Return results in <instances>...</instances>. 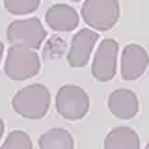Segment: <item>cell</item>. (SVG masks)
<instances>
[{
	"instance_id": "cell-5",
	"label": "cell",
	"mask_w": 149,
	"mask_h": 149,
	"mask_svg": "<svg viewBox=\"0 0 149 149\" xmlns=\"http://www.w3.org/2000/svg\"><path fill=\"white\" fill-rule=\"evenodd\" d=\"M6 37H8L9 45L28 47V49L37 50L47 39V30L43 28V24H41V21L37 17L17 19V21H13L8 26Z\"/></svg>"
},
{
	"instance_id": "cell-16",
	"label": "cell",
	"mask_w": 149,
	"mask_h": 149,
	"mask_svg": "<svg viewBox=\"0 0 149 149\" xmlns=\"http://www.w3.org/2000/svg\"><path fill=\"white\" fill-rule=\"evenodd\" d=\"M2 136H4V119L0 118V140H2Z\"/></svg>"
},
{
	"instance_id": "cell-18",
	"label": "cell",
	"mask_w": 149,
	"mask_h": 149,
	"mask_svg": "<svg viewBox=\"0 0 149 149\" xmlns=\"http://www.w3.org/2000/svg\"><path fill=\"white\" fill-rule=\"evenodd\" d=\"M146 147H147V149H149V142H147V146H146Z\"/></svg>"
},
{
	"instance_id": "cell-15",
	"label": "cell",
	"mask_w": 149,
	"mask_h": 149,
	"mask_svg": "<svg viewBox=\"0 0 149 149\" xmlns=\"http://www.w3.org/2000/svg\"><path fill=\"white\" fill-rule=\"evenodd\" d=\"M63 49H65V41L54 37V39H50V45H47L45 56H47V58H56V56H60L63 52Z\"/></svg>"
},
{
	"instance_id": "cell-9",
	"label": "cell",
	"mask_w": 149,
	"mask_h": 149,
	"mask_svg": "<svg viewBox=\"0 0 149 149\" xmlns=\"http://www.w3.org/2000/svg\"><path fill=\"white\" fill-rule=\"evenodd\" d=\"M108 110L112 112V116H116L119 119H132L140 112L138 95L132 90H127V88L114 90L108 95Z\"/></svg>"
},
{
	"instance_id": "cell-6",
	"label": "cell",
	"mask_w": 149,
	"mask_h": 149,
	"mask_svg": "<svg viewBox=\"0 0 149 149\" xmlns=\"http://www.w3.org/2000/svg\"><path fill=\"white\" fill-rule=\"evenodd\" d=\"M118 52L119 47L116 39H106L101 41V45L97 47V52L93 56L91 63V74L95 80L99 82H110L116 77V69H118Z\"/></svg>"
},
{
	"instance_id": "cell-14",
	"label": "cell",
	"mask_w": 149,
	"mask_h": 149,
	"mask_svg": "<svg viewBox=\"0 0 149 149\" xmlns=\"http://www.w3.org/2000/svg\"><path fill=\"white\" fill-rule=\"evenodd\" d=\"M32 140L24 130H11L4 140V149H32Z\"/></svg>"
},
{
	"instance_id": "cell-17",
	"label": "cell",
	"mask_w": 149,
	"mask_h": 149,
	"mask_svg": "<svg viewBox=\"0 0 149 149\" xmlns=\"http://www.w3.org/2000/svg\"><path fill=\"white\" fill-rule=\"evenodd\" d=\"M2 56H4V43L0 41V62H2Z\"/></svg>"
},
{
	"instance_id": "cell-11",
	"label": "cell",
	"mask_w": 149,
	"mask_h": 149,
	"mask_svg": "<svg viewBox=\"0 0 149 149\" xmlns=\"http://www.w3.org/2000/svg\"><path fill=\"white\" fill-rule=\"evenodd\" d=\"M106 149H138L140 136L130 127H114L104 138Z\"/></svg>"
},
{
	"instance_id": "cell-1",
	"label": "cell",
	"mask_w": 149,
	"mask_h": 149,
	"mask_svg": "<svg viewBox=\"0 0 149 149\" xmlns=\"http://www.w3.org/2000/svg\"><path fill=\"white\" fill-rule=\"evenodd\" d=\"M11 106L24 119H41L50 108V91L43 84H30L15 93Z\"/></svg>"
},
{
	"instance_id": "cell-7",
	"label": "cell",
	"mask_w": 149,
	"mask_h": 149,
	"mask_svg": "<svg viewBox=\"0 0 149 149\" xmlns=\"http://www.w3.org/2000/svg\"><path fill=\"white\" fill-rule=\"evenodd\" d=\"M99 41V34L93 28H84L78 30L73 36L71 45L67 50V63L71 67H84L90 62V56L93 52V47Z\"/></svg>"
},
{
	"instance_id": "cell-3",
	"label": "cell",
	"mask_w": 149,
	"mask_h": 149,
	"mask_svg": "<svg viewBox=\"0 0 149 149\" xmlns=\"http://www.w3.org/2000/svg\"><path fill=\"white\" fill-rule=\"evenodd\" d=\"M119 0H84L80 15L82 21L97 32L112 30L119 21Z\"/></svg>"
},
{
	"instance_id": "cell-13",
	"label": "cell",
	"mask_w": 149,
	"mask_h": 149,
	"mask_svg": "<svg viewBox=\"0 0 149 149\" xmlns=\"http://www.w3.org/2000/svg\"><path fill=\"white\" fill-rule=\"evenodd\" d=\"M41 0H4V8L11 15H28L39 8Z\"/></svg>"
},
{
	"instance_id": "cell-8",
	"label": "cell",
	"mask_w": 149,
	"mask_h": 149,
	"mask_svg": "<svg viewBox=\"0 0 149 149\" xmlns=\"http://www.w3.org/2000/svg\"><path fill=\"white\" fill-rule=\"evenodd\" d=\"M149 65V54L142 45L129 43L121 52V77L123 80H138Z\"/></svg>"
},
{
	"instance_id": "cell-2",
	"label": "cell",
	"mask_w": 149,
	"mask_h": 149,
	"mask_svg": "<svg viewBox=\"0 0 149 149\" xmlns=\"http://www.w3.org/2000/svg\"><path fill=\"white\" fill-rule=\"evenodd\" d=\"M41 69V58L37 56L34 49L28 47L11 45L8 49L6 62H4V71L11 80H26L39 73Z\"/></svg>"
},
{
	"instance_id": "cell-12",
	"label": "cell",
	"mask_w": 149,
	"mask_h": 149,
	"mask_svg": "<svg viewBox=\"0 0 149 149\" xmlns=\"http://www.w3.org/2000/svg\"><path fill=\"white\" fill-rule=\"evenodd\" d=\"M39 149H73L74 140L65 129H50L39 136Z\"/></svg>"
},
{
	"instance_id": "cell-10",
	"label": "cell",
	"mask_w": 149,
	"mask_h": 149,
	"mask_svg": "<svg viewBox=\"0 0 149 149\" xmlns=\"http://www.w3.org/2000/svg\"><path fill=\"white\" fill-rule=\"evenodd\" d=\"M45 21L49 28L54 32H71V30H77L80 17H78L77 9L69 6V4H54V6L47 9Z\"/></svg>"
},
{
	"instance_id": "cell-4",
	"label": "cell",
	"mask_w": 149,
	"mask_h": 149,
	"mask_svg": "<svg viewBox=\"0 0 149 149\" xmlns=\"http://www.w3.org/2000/svg\"><path fill=\"white\" fill-rule=\"evenodd\" d=\"M90 110V97L80 86L65 84L56 93V112L67 121H78Z\"/></svg>"
},
{
	"instance_id": "cell-19",
	"label": "cell",
	"mask_w": 149,
	"mask_h": 149,
	"mask_svg": "<svg viewBox=\"0 0 149 149\" xmlns=\"http://www.w3.org/2000/svg\"><path fill=\"white\" fill-rule=\"evenodd\" d=\"M71 2H78V0H71Z\"/></svg>"
}]
</instances>
